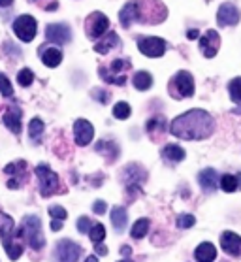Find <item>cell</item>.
Instances as JSON below:
<instances>
[{
  "instance_id": "1",
  "label": "cell",
  "mask_w": 241,
  "mask_h": 262,
  "mask_svg": "<svg viewBox=\"0 0 241 262\" xmlns=\"http://www.w3.org/2000/svg\"><path fill=\"white\" fill-rule=\"evenodd\" d=\"M215 130V119L204 110H190L171 121L170 132L181 140H206Z\"/></svg>"
},
{
  "instance_id": "2",
  "label": "cell",
  "mask_w": 241,
  "mask_h": 262,
  "mask_svg": "<svg viewBox=\"0 0 241 262\" xmlns=\"http://www.w3.org/2000/svg\"><path fill=\"white\" fill-rule=\"evenodd\" d=\"M168 15L166 6L160 0H130L119 12V21L123 29H130L134 23L157 25Z\"/></svg>"
},
{
  "instance_id": "3",
  "label": "cell",
  "mask_w": 241,
  "mask_h": 262,
  "mask_svg": "<svg viewBox=\"0 0 241 262\" xmlns=\"http://www.w3.org/2000/svg\"><path fill=\"white\" fill-rule=\"evenodd\" d=\"M27 238L29 245L34 251H40L43 245H46V238H43V232H41V221L36 217V215H27L21 221V228L19 232H15V238Z\"/></svg>"
},
{
  "instance_id": "4",
  "label": "cell",
  "mask_w": 241,
  "mask_h": 262,
  "mask_svg": "<svg viewBox=\"0 0 241 262\" xmlns=\"http://www.w3.org/2000/svg\"><path fill=\"white\" fill-rule=\"evenodd\" d=\"M13 238H15V232H13V219L10 215H4V217H2V223H0V239H2V245H4L6 255L10 256L12 260H17L19 256L23 255V245L15 244Z\"/></svg>"
},
{
  "instance_id": "5",
  "label": "cell",
  "mask_w": 241,
  "mask_h": 262,
  "mask_svg": "<svg viewBox=\"0 0 241 262\" xmlns=\"http://www.w3.org/2000/svg\"><path fill=\"white\" fill-rule=\"evenodd\" d=\"M130 70V60L128 59H117L112 64L100 66L98 74L106 83L113 85H124L126 83V72Z\"/></svg>"
},
{
  "instance_id": "6",
  "label": "cell",
  "mask_w": 241,
  "mask_h": 262,
  "mask_svg": "<svg viewBox=\"0 0 241 262\" xmlns=\"http://www.w3.org/2000/svg\"><path fill=\"white\" fill-rule=\"evenodd\" d=\"M170 95L173 98H190V96L194 95V78H192V74H188V72L181 70L177 72L173 79L170 81Z\"/></svg>"
},
{
  "instance_id": "7",
  "label": "cell",
  "mask_w": 241,
  "mask_h": 262,
  "mask_svg": "<svg viewBox=\"0 0 241 262\" xmlns=\"http://www.w3.org/2000/svg\"><path fill=\"white\" fill-rule=\"evenodd\" d=\"M36 176L40 181V194L41 196H51L59 191V176L47 166V164H38L36 166Z\"/></svg>"
},
{
  "instance_id": "8",
  "label": "cell",
  "mask_w": 241,
  "mask_h": 262,
  "mask_svg": "<svg viewBox=\"0 0 241 262\" xmlns=\"http://www.w3.org/2000/svg\"><path fill=\"white\" fill-rule=\"evenodd\" d=\"M83 249L81 245H77L72 239H60L59 244L55 245L53 251V260L55 262H77L81 256Z\"/></svg>"
},
{
  "instance_id": "9",
  "label": "cell",
  "mask_w": 241,
  "mask_h": 262,
  "mask_svg": "<svg viewBox=\"0 0 241 262\" xmlns=\"http://www.w3.org/2000/svg\"><path fill=\"white\" fill-rule=\"evenodd\" d=\"M36 30H38V23H36V19L32 15H29V13L19 15L13 21V32L23 42H32L36 36Z\"/></svg>"
},
{
  "instance_id": "10",
  "label": "cell",
  "mask_w": 241,
  "mask_h": 262,
  "mask_svg": "<svg viewBox=\"0 0 241 262\" xmlns=\"http://www.w3.org/2000/svg\"><path fill=\"white\" fill-rule=\"evenodd\" d=\"M107 29H109V19L102 12H93L85 19V30H87V36L91 40L102 38L107 32Z\"/></svg>"
},
{
  "instance_id": "11",
  "label": "cell",
  "mask_w": 241,
  "mask_h": 262,
  "mask_svg": "<svg viewBox=\"0 0 241 262\" xmlns=\"http://www.w3.org/2000/svg\"><path fill=\"white\" fill-rule=\"evenodd\" d=\"M138 49L145 57L157 59V57H162L166 53V42L157 36H145V38H138Z\"/></svg>"
},
{
  "instance_id": "12",
  "label": "cell",
  "mask_w": 241,
  "mask_h": 262,
  "mask_svg": "<svg viewBox=\"0 0 241 262\" xmlns=\"http://www.w3.org/2000/svg\"><path fill=\"white\" fill-rule=\"evenodd\" d=\"M121 179L126 187H140L145 179H147V172L145 168L140 166V164H128V166L123 168V173H121Z\"/></svg>"
},
{
  "instance_id": "13",
  "label": "cell",
  "mask_w": 241,
  "mask_h": 262,
  "mask_svg": "<svg viewBox=\"0 0 241 262\" xmlns=\"http://www.w3.org/2000/svg\"><path fill=\"white\" fill-rule=\"evenodd\" d=\"M46 38L49 42L59 43V46H64L72 40V30L68 25L64 23H53V25H47L46 29Z\"/></svg>"
},
{
  "instance_id": "14",
  "label": "cell",
  "mask_w": 241,
  "mask_h": 262,
  "mask_svg": "<svg viewBox=\"0 0 241 262\" xmlns=\"http://www.w3.org/2000/svg\"><path fill=\"white\" fill-rule=\"evenodd\" d=\"M6 176H10V181H8V187L10 189H19L23 181H27V162L25 161H15L12 164H8L4 168Z\"/></svg>"
},
{
  "instance_id": "15",
  "label": "cell",
  "mask_w": 241,
  "mask_h": 262,
  "mask_svg": "<svg viewBox=\"0 0 241 262\" xmlns=\"http://www.w3.org/2000/svg\"><path fill=\"white\" fill-rule=\"evenodd\" d=\"M239 17H241L239 10L232 2H224L217 12V23L221 27H234V25L239 23Z\"/></svg>"
},
{
  "instance_id": "16",
  "label": "cell",
  "mask_w": 241,
  "mask_h": 262,
  "mask_svg": "<svg viewBox=\"0 0 241 262\" xmlns=\"http://www.w3.org/2000/svg\"><path fill=\"white\" fill-rule=\"evenodd\" d=\"M218 48H221V36H218L217 30H207L206 34L200 38V51L207 59H213L217 55Z\"/></svg>"
},
{
  "instance_id": "17",
  "label": "cell",
  "mask_w": 241,
  "mask_h": 262,
  "mask_svg": "<svg viewBox=\"0 0 241 262\" xmlns=\"http://www.w3.org/2000/svg\"><path fill=\"white\" fill-rule=\"evenodd\" d=\"M74 138H76L77 145H83V147L89 145L94 138L93 125H91L87 119H77L76 123H74Z\"/></svg>"
},
{
  "instance_id": "18",
  "label": "cell",
  "mask_w": 241,
  "mask_h": 262,
  "mask_svg": "<svg viewBox=\"0 0 241 262\" xmlns=\"http://www.w3.org/2000/svg\"><path fill=\"white\" fill-rule=\"evenodd\" d=\"M221 247L226 255L230 256H241V236H237L235 232H223L221 236Z\"/></svg>"
},
{
  "instance_id": "19",
  "label": "cell",
  "mask_w": 241,
  "mask_h": 262,
  "mask_svg": "<svg viewBox=\"0 0 241 262\" xmlns=\"http://www.w3.org/2000/svg\"><path fill=\"white\" fill-rule=\"evenodd\" d=\"M198 183H200L202 191L204 192H213L217 191L218 187V173L213 168H206L198 173Z\"/></svg>"
},
{
  "instance_id": "20",
  "label": "cell",
  "mask_w": 241,
  "mask_h": 262,
  "mask_svg": "<svg viewBox=\"0 0 241 262\" xmlns=\"http://www.w3.org/2000/svg\"><path fill=\"white\" fill-rule=\"evenodd\" d=\"M21 117H23L21 107H17V106L8 107V112L4 114V125H6L13 134H21Z\"/></svg>"
},
{
  "instance_id": "21",
  "label": "cell",
  "mask_w": 241,
  "mask_h": 262,
  "mask_svg": "<svg viewBox=\"0 0 241 262\" xmlns=\"http://www.w3.org/2000/svg\"><path fill=\"white\" fill-rule=\"evenodd\" d=\"M121 46V40H119V36L115 34V32H107L106 36H102L100 40L96 42V46H94V51L100 55H106L109 53L112 49L119 48Z\"/></svg>"
},
{
  "instance_id": "22",
  "label": "cell",
  "mask_w": 241,
  "mask_h": 262,
  "mask_svg": "<svg viewBox=\"0 0 241 262\" xmlns=\"http://www.w3.org/2000/svg\"><path fill=\"white\" fill-rule=\"evenodd\" d=\"M185 157H187L185 149L176 145V143H168V145L162 149V159H164L168 164H177V162L185 161Z\"/></svg>"
},
{
  "instance_id": "23",
  "label": "cell",
  "mask_w": 241,
  "mask_h": 262,
  "mask_svg": "<svg viewBox=\"0 0 241 262\" xmlns=\"http://www.w3.org/2000/svg\"><path fill=\"white\" fill-rule=\"evenodd\" d=\"M96 153H102L107 162H115L119 159V145L112 140H100L96 143Z\"/></svg>"
},
{
  "instance_id": "24",
  "label": "cell",
  "mask_w": 241,
  "mask_h": 262,
  "mask_svg": "<svg viewBox=\"0 0 241 262\" xmlns=\"http://www.w3.org/2000/svg\"><path fill=\"white\" fill-rule=\"evenodd\" d=\"M194 258L198 262H213L217 258V247L213 244H209V242H204V244H200L196 247Z\"/></svg>"
},
{
  "instance_id": "25",
  "label": "cell",
  "mask_w": 241,
  "mask_h": 262,
  "mask_svg": "<svg viewBox=\"0 0 241 262\" xmlns=\"http://www.w3.org/2000/svg\"><path fill=\"white\" fill-rule=\"evenodd\" d=\"M41 62L49 68H55V66H59L62 62V51L57 48H47L43 46L41 49Z\"/></svg>"
},
{
  "instance_id": "26",
  "label": "cell",
  "mask_w": 241,
  "mask_h": 262,
  "mask_svg": "<svg viewBox=\"0 0 241 262\" xmlns=\"http://www.w3.org/2000/svg\"><path fill=\"white\" fill-rule=\"evenodd\" d=\"M112 225L117 232H124V228L128 225V213L123 206H115L112 209Z\"/></svg>"
},
{
  "instance_id": "27",
  "label": "cell",
  "mask_w": 241,
  "mask_h": 262,
  "mask_svg": "<svg viewBox=\"0 0 241 262\" xmlns=\"http://www.w3.org/2000/svg\"><path fill=\"white\" fill-rule=\"evenodd\" d=\"M132 83L138 91H147L151 89V85H153V76L149 74V72H136L134 78H132Z\"/></svg>"
},
{
  "instance_id": "28",
  "label": "cell",
  "mask_w": 241,
  "mask_h": 262,
  "mask_svg": "<svg viewBox=\"0 0 241 262\" xmlns=\"http://www.w3.org/2000/svg\"><path fill=\"white\" fill-rule=\"evenodd\" d=\"M147 134L149 136H153V138H157V136H160L162 132L166 130V119L160 115V117H153V119H149L147 121Z\"/></svg>"
},
{
  "instance_id": "29",
  "label": "cell",
  "mask_w": 241,
  "mask_h": 262,
  "mask_svg": "<svg viewBox=\"0 0 241 262\" xmlns=\"http://www.w3.org/2000/svg\"><path fill=\"white\" fill-rule=\"evenodd\" d=\"M149 227H151V223H149V219H138L134 223V227H132V238L134 239H141L143 236H147L149 232Z\"/></svg>"
},
{
  "instance_id": "30",
  "label": "cell",
  "mask_w": 241,
  "mask_h": 262,
  "mask_svg": "<svg viewBox=\"0 0 241 262\" xmlns=\"http://www.w3.org/2000/svg\"><path fill=\"white\" fill-rule=\"evenodd\" d=\"M89 238H91V242H93L94 245L102 244V242H104V238H106V227H104L102 223H96V225H93V227H91V230H89Z\"/></svg>"
},
{
  "instance_id": "31",
  "label": "cell",
  "mask_w": 241,
  "mask_h": 262,
  "mask_svg": "<svg viewBox=\"0 0 241 262\" xmlns=\"http://www.w3.org/2000/svg\"><path fill=\"white\" fill-rule=\"evenodd\" d=\"M221 189L224 192H235L239 189V183H237V178L232 176V173H224L221 178Z\"/></svg>"
},
{
  "instance_id": "32",
  "label": "cell",
  "mask_w": 241,
  "mask_h": 262,
  "mask_svg": "<svg viewBox=\"0 0 241 262\" xmlns=\"http://www.w3.org/2000/svg\"><path fill=\"white\" fill-rule=\"evenodd\" d=\"M228 93H230V98H232L235 104H241V78H234L230 81Z\"/></svg>"
},
{
  "instance_id": "33",
  "label": "cell",
  "mask_w": 241,
  "mask_h": 262,
  "mask_svg": "<svg viewBox=\"0 0 241 262\" xmlns=\"http://www.w3.org/2000/svg\"><path fill=\"white\" fill-rule=\"evenodd\" d=\"M41 134H43V121L34 117L29 125V136L32 138V140H40Z\"/></svg>"
},
{
  "instance_id": "34",
  "label": "cell",
  "mask_w": 241,
  "mask_h": 262,
  "mask_svg": "<svg viewBox=\"0 0 241 262\" xmlns=\"http://www.w3.org/2000/svg\"><path fill=\"white\" fill-rule=\"evenodd\" d=\"M130 114H132V110L126 102H117L115 106H113V117H117V119H128Z\"/></svg>"
},
{
  "instance_id": "35",
  "label": "cell",
  "mask_w": 241,
  "mask_h": 262,
  "mask_svg": "<svg viewBox=\"0 0 241 262\" xmlns=\"http://www.w3.org/2000/svg\"><path fill=\"white\" fill-rule=\"evenodd\" d=\"M34 81V72L30 70V68H23V70L17 74V83L21 87H30Z\"/></svg>"
},
{
  "instance_id": "36",
  "label": "cell",
  "mask_w": 241,
  "mask_h": 262,
  "mask_svg": "<svg viewBox=\"0 0 241 262\" xmlns=\"http://www.w3.org/2000/svg\"><path fill=\"white\" fill-rule=\"evenodd\" d=\"M0 93H2V96H6V98H10V96H13V87L12 83H10V79L0 72Z\"/></svg>"
},
{
  "instance_id": "37",
  "label": "cell",
  "mask_w": 241,
  "mask_h": 262,
  "mask_svg": "<svg viewBox=\"0 0 241 262\" xmlns=\"http://www.w3.org/2000/svg\"><path fill=\"white\" fill-rule=\"evenodd\" d=\"M49 215H51V219H57V221H66L68 213H66V209L62 206H51L49 208Z\"/></svg>"
},
{
  "instance_id": "38",
  "label": "cell",
  "mask_w": 241,
  "mask_h": 262,
  "mask_svg": "<svg viewBox=\"0 0 241 262\" xmlns=\"http://www.w3.org/2000/svg\"><path fill=\"white\" fill-rule=\"evenodd\" d=\"M196 223V219H194V215H179L177 217V227L179 228H190L192 225Z\"/></svg>"
},
{
  "instance_id": "39",
  "label": "cell",
  "mask_w": 241,
  "mask_h": 262,
  "mask_svg": "<svg viewBox=\"0 0 241 262\" xmlns=\"http://www.w3.org/2000/svg\"><path fill=\"white\" fill-rule=\"evenodd\" d=\"M91 227H93V225H91V219H89V217H79V219H77V230L81 234H89Z\"/></svg>"
},
{
  "instance_id": "40",
  "label": "cell",
  "mask_w": 241,
  "mask_h": 262,
  "mask_svg": "<svg viewBox=\"0 0 241 262\" xmlns=\"http://www.w3.org/2000/svg\"><path fill=\"white\" fill-rule=\"evenodd\" d=\"M93 96L96 98V100H100L102 104H106V102L109 100V98H107L109 95H107L106 91H102V89H94V91H93Z\"/></svg>"
},
{
  "instance_id": "41",
  "label": "cell",
  "mask_w": 241,
  "mask_h": 262,
  "mask_svg": "<svg viewBox=\"0 0 241 262\" xmlns=\"http://www.w3.org/2000/svg\"><path fill=\"white\" fill-rule=\"evenodd\" d=\"M93 211L94 213H104V211H106V202H104V200H96V202L93 204Z\"/></svg>"
},
{
  "instance_id": "42",
  "label": "cell",
  "mask_w": 241,
  "mask_h": 262,
  "mask_svg": "<svg viewBox=\"0 0 241 262\" xmlns=\"http://www.w3.org/2000/svg\"><path fill=\"white\" fill-rule=\"evenodd\" d=\"M94 251H96V255H100V256H106V255H107L106 245H102V244H96V247H94Z\"/></svg>"
},
{
  "instance_id": "43",
  "label": "cell",
  "mask_w": 241,
  "mask_h": 262,
  "mask_svg": "<svg viewBox=\"0 0 241 262\" xmlns=\"http://www.w3.org/2000/svg\"><path fill=\"white\" fill-rule=\"evenodd\" d=\"M60 228H62V221L51 219V230H53V232H59Z\"/></svg>"
},
{
  "instance_id": "44",
  "label": "cell",
  "mask_w": 241,
  "mask_h": 262,
  "mask_svg": "<svg viewBox=\"0 0 241 262\" xmlns=\"http://www.w3.org/2000/svg\"><path fill=\"white\" fill-rule=\"evenodd\" d=\"M187 36H188V38H190V40H194V38H198V30H196V29L188 30V32H187Z\"/></svg>"
},
{
  "instance_id": "45",
  "label": "cell",
  "mask_w": 241,
  "mask_h": 262,
  "mask_svg": "<svg viewBox=\"0 0 241 262\" xmlns=\"http://www.w3.org/2000/svg\"><path fill=\"white\" fill-rule=\"evenodd\" d=\"M13 0H0V8H6V6H12Z\"/></svg>"
},
{
  "instance_id": "46",
  "label": "cell",
  "mask_w": 241,
  "mask_h": 262,
  "mask_svg": "<svg viewBox=\"0 0 241 262\" xmlns=\"http://www.w3.org/2000/svg\"><path fill=\"white\" fill-rule=\"evenodd\" d=\"M121 253H123V255H130V253H132V249H130L128 245H123V247H121Z\"/></svg>"
},
{
  "instance_id": "47",
  "label": "cell",
  "mask_w": 241,
  "mask_h": 262,
  "mask_svg": "<svg viewBox=\"0 0 241 262\" xmlns=\"http://www.w3.org/2000/svg\"><path fill=\"white\" fill-rule=\"evenodd\" d=\"M85 262H98V258H96L94 255H91V256H87V260Z\"/></svg>"
},
{
  "instance_id": "48",
  "label": "cell",
  "mask_w": 241,
  "mask_h": 262,
  "mask_svg": "<svg viewBox=\"0 0 241 262\" xmlns=\"http://www.w3.org/2000/svg\"><path fill=\"white\" fill-rule=\"evenodd\" d=\"M235 178H237V183H239V187H241V173H237Z\"/></svg>"
},
{
  "instance_id": "49",
  "label": "cell",
  "mask_w": 241,
  "mask_h": 262,
  "mask_svg": "<svg viewBox=\"0 0 241 262\" xmlns=\"http://www.w3.org/2000/svg\"><path fill=\"white\" fill-rule=\"evenodd\" d=\"M119 262H132V260H126V258H124V260H119Z\"/></svg>"
}]
</instances>
